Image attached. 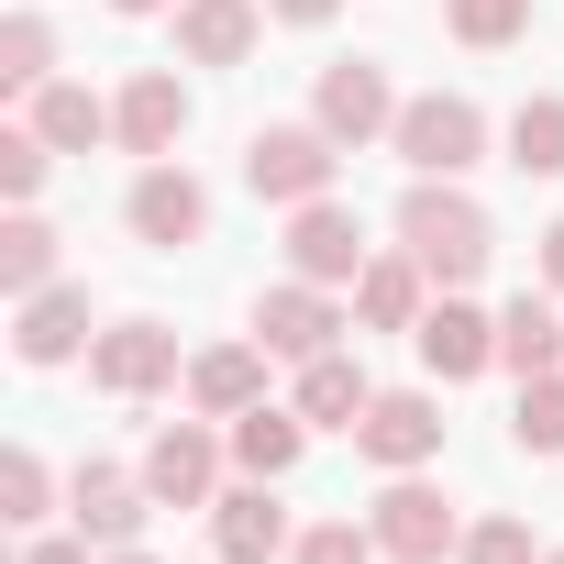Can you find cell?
Listing matches in <instances>:
<instances>
[{"label": "cell", "mask_w": 564, "mask_h": 564, "mask_svg": "<svg viewBox=\"0 0 564 564\" xmlns=\"http://www.w3.org/2000/svg\"><path fill=\"white\" fill-rule=\"evenodd\" d=\"M265 12H276V23H300V34H311V23H333V12H344V0H265Z\"/></svg>", "instance_id": "obj_34"}, {"label": "cell", "mask_w": 564, "mask_h": 564, "mask_svg": "<svg viewBox=\"0 0 564 564\" xmlns=\"http://www.w3.org/2000/svg\"><path fill=\"white\" fill-rule=\"evenodd\" d=\"M311 454V421L300 410H276V399H254L243 421H232V476H289Z\"/></svg>", "instance_id": "obj_22"}, {"label": "cell", "mask_w": 564, "mask_h": 564, "mask_svg": "<svg viewBox=\"0 0 564 564\" xmlns=\"http://www.w3.org/2000/svg\"><path fill=\"white\" fill-rule=\"evenodd\" d=\"M111 12H122V23H144V12H177V0H111Z\"/></svg>", "instance_id": "obj_36"}, {"label": "cell", "mask_w": 564, "mask_h": 564, "mask_svg": "<svg viewBox=\"0 0 564 564\" xmlns=\"http://www.w3.org/2000/svg\"><path fill=\"white\" fill-rule=\"evenodd\" d=\"M421 311H432V276H421L410 243L377 254V265L355 276V333H421Z\"/></svg>", "instance_id": "obj_18"}, {"label": "cell", "mask_w": 564, "mask_h": 564, "mask_svg": "<svg viewBox=\"0 0 564 564\" xmlns=\"http://www.w3.org/2000/svg\"><path fill=\"white\" fill-rule=\"evenodd\" d=\"M45 498H56V476H45V454H0V520H12V531H34L45 520Z\"/></svg>", "instance_id": "obj_31"}, {"label": "cell", "mask_w": 564, "mask_h": 564, "mask_svg": "<svg viewBox=\"0 0 564 564\" xmlns=\"http://www.w3.org/2000/svg\"><path fill=\"white\" fill-rule=\"evenodd\" d=\"M144 509H155V487H144V465L122 476V465H78V487H67V520L100 542V553H122V542H144Z\"/></svg>", "instance_id": "obj_16"}, {"label": "cell", "mask_w": 564, "mask_h": 564, "mask_svg": "<svg viewBox=\"0 0 564 564\" xmlns=\"http://www.w3.org/2000/svg\"><path fill=\"white\" fill-rule=\"evenodd\" d=\"M56 78V34L34 23V12H12V23H0V89H12V100H34Z\"/></svg>", "instance_id": "obj_28"}, {"label": "cell", "mask_w": 564, "mask_h": 564, "mask_svg": "<svg viewBox=\"0 0 564 564\" xmlns=\"http://www.w3.org/2000/svg\"><path fill=\"white\" fill-rule=\"evenodd\" d=\"M89 344H100V333H89V289H78V276L12 300V355H23V366H67V355H89Z\"/></svg>", "instance_id": "obj_15"}, {"label": "cell", "mask_w": 564, "mask_h": 564, "mask_svg": "<svg viewBox=\"0 0 564 564\" xmlns=\"http://www.w3.org/2000/svg\"><path fill=\"white\" fill-rule=\"evenodd\" d=\"M23 122H34L56 155H89V144H111V100H100V89H78V78H45Z\"/></svg>", "instance_id": "obj_21"}, {"label": "cell", "mask_w": 564, "mask_h": 564, "mask_svg": "<svg viewBox=\"0 0 564 564\" xmlns=\"http://www.w3.org/2000/svg\"><path fill=\"white\" fill-rule=\"evenodd\" d=\"M443 34H454V45H476V56H498V45H520V34H531V0H443Z\"/></svg>", "instance_id": "obj_27"}, {"label": "cell", "mask_w": 564, "mask_h": 564, "mask_svg": "<svg viewBox=\"0 0 564 564\" xmlns=\"http://www.w3.org/2000/svg\"><path fill=\"white\" fill-rule=\"evenodd\" d=\"M542 564H564V553H542Z\"/></svg>", "instance_id": "obj_38"}, {"label": "cell", "mask_w": 564, "mask_h": 564, "mask_svg": "<svg viewBox=\"0 0 564 564\" xmlns=\"http://www.w3.org/2000/svg\"><path fill=\"white\" fill-rule=\"evenodd\" d=\"M355 454L388 465V476H421V465L443 454V399H432V388H377L366 421H355Z\"/></svg>", "instance_id": "obj_6"}, {"label": "cell", "mask_w": 564, "mask_h": 564, "mask_svg": "<svg viewBox=\"0 0 564 564\" xmlns=\"http://www.w3.org/2000/svg\"><path fill=\"white\" fill-rule=\"evenodd\" d=\"M366 399H377V388H366V366H355L344 344H333V355H311V366H300V388H289V410H300L311 432H355V421H366Z\"/></svg>", "instance_id": "obj_20"}, {"label": "cell", "mask_w": 564, "mask_h": 564, "mask_svg": "<svg viewBox=\"0 0 564 564\" xmlns=\"http://www.w3.org/2000/svg\"><path fill=\"white\" fill-rule=\"evenodd\" d=\"M0 289H12V300L56 289V221H45V210H12V221H0Z\"/></svg>", "instance_id": "obj_24"}, {"label": "cell", "mask_w": 564, "mask_h": 564, "mask_svg": "<svg viewBox=\"0 0 564 564\" xmlns=\"http://www.w3.org/2000/svg\"><path fill=\"white\" fill-rule=\"evenodd\" d=\"M177 133H188V89H177V67H133L122 100H111V144L155 166V155H177Z\"/></svg>", "instance_id": "obj_14"}, {"label": "cell", "mask_w": 564, "mask_h": 564, "mask_svg": "<svg viewBox=\"0 0 564 564\" xmlns=\"http://www.w3.org/2000/svg\"><path fill=\"white\" fill-rule=\"evenodd\" d=\"M366 520H377V553H388V564H443V553L465 542V520H454L443 487H421V476H388Z\"/></svg>", "instance_id": "obj_11"}, {"label": "cell", "mask_w": 564, "mask_h": 564, "mask_svg": "<svg viewBox=\"0 0 564 564\" xmlns=\"http://www.w3.org/2000/svg\"><path fill=\"white\" fill-rule=\"evenodd\" d=\"M344 333H355V311H344L333 289H311V276H276V289L254 300V344H265V355H289V366L333 355Z\"/></svg>", "instance_id": "obj_4"}, {"label": "cell", "mask_w": 564, "mask_h": 564, "mask_svg": "<svg viewBox=\"0 0 564 564\" xmlns=\"http://www.w3.org/2000/svg\"><path fill=\"white\" fill-rule=\"evenodd\" d=\"M498 366H509V377H553V366H564V311L520 289V300L498 311Z\"/></svg>", "instance_id": "obj_23"}, {"label": "cell", "mask_w": 564, "mask_h": 564, "mask_svg": "<svg viewBox=\"0 0 564 564\" xmlns=\"http://www.w3.org/2000/svg\"><path fill=\"white\" fill-rule=\"evenodd\" d=\"M254 34H265L254 0H177V56H188V67H243Z\"/></svg>", "instance_id": "obj_19"}, {"label": "cell", "mask_w": 564, "mask_h": 564, "mask_svg": "<svg viewBox=\"0 0 564 564\" xmlns=\"http://www.w3.org/2000/svg\"><path fill=\"white\" fill-rule=\"evenodd\" d=\"M333 177H344V144H333L322 122H254V133H243V188L276 199V210L333 199Z\"/></svg>", "instance_id": "obj_2"}, {"label": "cell", "mask_w": 564, "mask_h": 564, "mask_svg": "<svg viewBox=\"0 0 564 564\" xmlns=\"http://www.w3.org/2000/svg\"><path fill=\"white\" fill-rule=\"evenodd\" d=\"M509 443H520V454H542V465L564 454V366H553V377H520V410H509Z\"/></svg>", "instance_id": "obj_26"}, {"label": "cell", "mask_w": 564, "mask_h": 564, "mask_svg": "<svg viewBox=\"0 0 564 564\" xmlns=\"http://www.w3.org/2000/svg\"><path fill=\"white\" fill-rule=\"evenodd\" d=\"M300 531H289V498H276V476H243V487H221L210 498V553L221 564H276Z\"/></svg>", "instance_id": "obj_12"}, {"label": "cell", "mask_w": 564, "mask_h": 564, "mask_svg": "<svg viewBox=\"0 0 564 564\" xmlns=\"http://www.w3.org/2000/svg\"><path fill=\"white\" fill-rule=\"evenodd\" d=\"M100 564H155V553H144V542H122V553H100Z\"/></svg>", "instance_id": "obj_37"}, {"label": "cell", "mask_w": 564, "mask_h": 564, "mask_svg": "<svg viewBox=\"0 0 564 564\" xmlns=\"http://www.w3.org/2000/svg\"><path fill=\"white\" fill-rule=\"evenodd\" d=\"M289 564H388V553H377V520H311Z\"/></svg>", "instance_id": "obj_29"}, {"label": "cell", "mask_w": 564, "mask_h": 564, "mask_svg": "<svg viewBox=\"0 0 564 564\" xmlns=\"http://www.w3.org/2000/svg\"><path fill=\"white\" fill-rule=\"evenodd\" d=\"M254 399H265V344H254V333L188 355V410H199V421H243Z\"/></svg>", "instance_id": "obj_17"}, {"label": "cell", "mask_w": 564, "mask_h": 564, "mask_svg": "<svg viewBox=\"0 0 564 564\" xmlns=\"http://www.w3.org/2000/svg\"><path fill=\"white\" fill-rule=\"evenodd\" d=\"M23 564H89V531H34Z\"/></svg>", "instance_id": "obj_33"}, {"label": "cell", "mask_w": 564, "mask_h": 564, "mask_svg": "<svg viewBox=\"0 0 564 564\" xmlns=\"http://www.w3.org/2000/svg\"><path fill=\"white\" fill-rule=\"evenodd\" d=\"M122 221H133V243H155V254H188V243H210V188H199L177 155H155V166L133 177Z\"/></svg>", "instance_id": "obj_5"}, {"label": "cell", "mask_w": 564, "mask_h": 564, "mask_svg": "<svg viewBox=\"0 0 564 564\" xmlns=\"http://www.w3.org/2000/svg\"><path fill=\"white\" fill-rule=\"evenodd\" d=\"M410 344H421V366H432L443 388H465V377H487V366H498V311H476L465 289H443V300L421 311V333H410Z\"/></svg>", "instance_id": "obj_13"}, {"label": "cell", "mask_w": 564, "mask_h": 564, "mask_svg": "<svg viewBox=\"0 0 564 564\" xmlns=\"http://www.w3.org/2000/svg\"><path fill=\"white\" fill-rule=\"evenodd\" d=\"M89 388H100V399H155V388H188L177 333H166V322H111V333L89 344Z\"/></svg>", "instance_id": "obj_10"}, {"label": "cell", "mask_w": 564, "mask_h": 564, "mask_svg": "<svg viewBox=\"0 0 564 564\" xmlns=\"http://www.w3.org/2000/svg\"><path fill=\"white\" fill-rule=\"evenodd\" d=\"M388 155H399L410 177H465V166H487V111H476L465 89H421V100H399Z\"/></svg>", "instance_id": "obj_3"}, {"label": "cell", "mask_w": 564, "mask_h": 564, "mask_svg": "<svg viewBox=\"0 0 564 564\" xmlns=\"http://www.w3.org/2000/svg\"><path fill=\"white\" fill-rule=\"evenodd\" d=\"M509 166L520 177H564V89H531L509 111Z\"/></svg>", "instance_id": "obj_25"}, {"label": "cell", "mask_w": 564, "mask_h": 564, "mask_svg": "<svg viewBox=\"0 0 564 564\" xmlns=\"http://www.w3.org/2000/svg\"><path fill=\"white\" fill-rule=\"evenodd\" d=\"M45 166H56V144H45L34 122H12V133H0V199H12V210H34Z\"/></svg>", "instance_id": "obj_30"}, {"label": "cell", "mask_w": 564, "mask_h": 564, "mask_svg": "<svg viewBox=\"0 0 564 564\" xmlns=\"http://www.w3.org/2000/svg\"><path fill=\"white\" fill-rule=\"evenodd\" d=\"M399 243L421 254L432 289H476L487 254H498V221L465 199V177H410V199H399Z\"/></svg>", "instance_id": "obj_1"}, {"label": "cell", "mask_w": 564, "mask_h": 564, "mask_svg": "<svg viewBox=\"0 0 564 564\" xmlns=\"http://www.w3.org/2000/svg\"><path fill=\"white\" fill-rule=\"evenodd\" d=\"M366 265H377V243H366V221L344 199H300L289 210V276H311V289H355Z\"/></svg>", "instance_id": "obj_8"}, {"label": "cell", "mask_w": 564, "mask_h": 564, "mask_svg": "<svg viewBox=\"0 0 564 564\" xmlns=\"http://www.w3.org/2000/svg\"><path fill=\"white\" fill-rule=\"evenodd\" d=\"M221 454H232V432H210V421H155V443H144L155 509H210V498H221Z\"/></svg>", "instance_id": "obj_7"}, {"label": "cell", "mask_w": 564, "mask_h": 564, "mask_svg": "<svg viewBox=\"0 0 564 564\" xmlns=\"http://www.w3.org/2000/svg\"><path fill=\"white\" fill-rule=\"evenodd\" d=\"M454 564H542V553H531V520H509V509H498V520H465Z\"/></svg>", "instance_id": "obj_32"}, {"label": "cell", "mask_w": 564, "mask_h": 564, "mask_svg": "<svg viewBox=\"0 0 564 564\" xmlns=\"http://www.w3.org/2000/svg\"><path fill=\"white\" fill-rule=\"evenodd\" d=\"M542 289H564V221H542Z\"/></svg>", "instance_id": "obj_35"}, {"label": "cell", "mask_w": 564, "mask_h": 564, "mask_svg": "<svg viewBox=\"0 0 564 564\" xmlns=\"http://www.w3.org/2000/svg\"><path fill=\"white\" fill-rule=\"evenodd\" d=\"M311 122L355 155V144H377V133H399V89H388V67L377 56H344V67H322V89H311Z\"/></svg>", "instance_id": "obj_9"}]
</instances>
